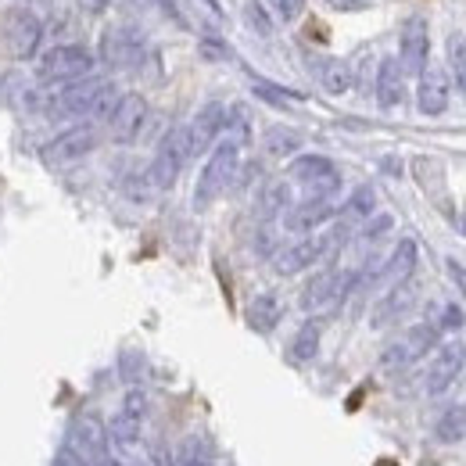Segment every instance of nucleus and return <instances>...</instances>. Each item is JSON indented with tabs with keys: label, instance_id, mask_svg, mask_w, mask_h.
Segmentation results:
<instances>
[{
	"label": "nucleus",
	"instance_id": "5",
	"mask_svg": "<svg viewBox=\"0 0 466 466\" xmlns=\"http://www.w3.org/2000/svg\"><path fill=\"white\" fill-rule=\"evenodd\" d=\"M97 144H101V129L94 122H76L40 147V158L47 166H72V162H83L86 155H94Z\"/></svg>",
	"mask_w": 466,
	"mask_h": 466
},
{
	"label": "nucleus",
	"instance_id": "32",
	"mask_svg": "<svg viewBox=\"0 0 466 466\" xmlns=\"http://www.w3.org/2000/svg\"><path fill=\"white\" fill-rule=\"evenodd\" d=\"M305 4H309V0H269L273 15H277V18H284V22H294V18L305 11Z\"/></svg>",
	"mask_w": 466,
	"mask_h": 466
},
{
	"label": "nucleus",
	"instance_id": "8",
	"mask_svg": "<svg viewBox=\"0 0 466 466\" xmlns=\"http://www.w3.org/2000/svg\"><path fill=\"white\" fill-rule=\"evenodd\" d=\"M0 29H4V44H7V55L11 58L29 61L40 55V47H44V22L33 11H25V7L7 11L4 22H0Z\"/></svg>",
	"mask_w": 466,
	"mask_h": 466
},
{
	"label": "nucleus",
	"instance_id": "27",
	"mask_svg": "<svg viewBox=\"0 0 466 466\" xmlns=\"http://www.w3.org/2000/svg\"><path fill=\"white\" fill-rule=\"evenodd\" d=\"M449 68H452L456 90L466 97V36L463 33H452V36H449Z\"/></svg>",
	"mask_w": 466,
	"mask_h": 466
},
{
	"label": "nucleus",
	"instance_id": "7",
	"mask_svg": "<svg viewBox=\"0 0 466 466\" xmlns=\"http://www.w3.org/2000/svg\"><path fill=\"white\" fill-rule=\"evenodd\" d=\"M349 227H341V230L334 233H309V237H301V240H294L288 244L284 251H277V258H273V269L280 273V277H298V273H305V269H312L341 237H345Z\"/></svg>",
	"mask_w": 466,
	"mask_h": 466
},
{
	"label": "nucleus",
	"instance_id": "17",
	"mask_svg": "<svg viewBox=\"0 0 466 466\" xmlns=\"http://www.w3.org/2000/svg\"><path fill=\"white\" fill-rule=\"evenodd\" d=\"M416 309V284L412 280H402V284H391L388 294L373 305V312H370V323H373V330H384V327H391V323H399L402 316H409Z\"/></svg>",
	"mask_w": 466,
	"mask_h": 466
},
{
	"label": "nucleus",
	"instance_id": "15",
	"mask_svg": "<svg viewBox=\"0 0 466 466\" xmlns=\"http://www.w3.org/2000/svg\"><path fill=\"white\" fill-rule=\"evenodd\" d=\"M449 97H452V86H449V76L434 65H427L420 72V86H416V108L420 116L438 118L449 112Z\"/></svg>",
	"mask_w": 466,
	"mask_h": 466
},
{
	"label": "nucleus",
	"instance_id": "11",
	"mask_svg": "<svg viewBox=\"0 0 466 466\" xmlns=\"http://www.w3.org/2000/svg\"><path fill=\"white\" fill-rule=\"evenodd\" d=\"M227 126H230V112H227V105L208 101L205 108H198V116L183 126V129H187V147H190V158H198V155L212 151V147L219 144V137L227 133Z\"/></svg>",
	"mask_w": 466,
	"mask_h": 466
},
{
	"label": "nucleus",
	"instance_id": "31",
	"mask_svg": "<svg viewBox=\"0 0 466 466\" xmlns=\"http://www.w3.org/2000/svg\"><path fill=\"white\" fill-rule=\"evenodd\" d=\"M463 323H466V316H463V309H460V305H452V301H449V305H441V309H438V319H434V327H438V330H460Z\"/></svg>",
	"mask_w": 466,
	"mask_h": 466
},
{
	"label": "nucleus",
	"instance_id": "12",
	"mask_svg": "<svg viewBox=\"0 0 466 466\" xmlns=\"http://www.w3.org/2000/svg\"><path fill=\"white\" fill-rule=\"evenodd\" d=\"M291 179L309 190V198H330L341 187V173L323 155H298L291 162Z\"/></svg>",
	"mask_w": 466,
	"mask_h": 466
},
{
	"label": "nucleus",
	"instance_id": "13",
	"mask_svg": "<svg viewBox=\"0 0 466 466\" xmlns=\"http://www.w3.org/2000/svg\"><path fill=\"white\" fill-rule=\"evenodd\" d=\"M147 116H151V108H147L144 94H118L116 108L108 112V137H112L116 144H133V140H140V133H144V126H147Z\"/></svg>",
	"mask_w": 466,
	"mask_h": 466
},
{
	"label": "nucleus",
	"instance_id": "3",
	"mask_svg": "<svg viewBox=\"0 0 466 466\" xmlns=\"http://www.w3.org/2000/svg\"><path fill=\"white\" fill-rule=\"evenodd\" d=\"M97 58L83 44H55L36 58V79L40 83H76L83 76H94Z\"/></svg>",
	"mask_w": 466,
	"mask_h": 466
},
{
	"label": "nucleus",
	"instance_id": "9",
	"mask_svg": "<svg viewBox=\"0 0 466 466\" xmlns=\"http://www.w3.org/2000/svg\"><path fill=\"white\" fill-rule=\"evenodd\" d=\"M147 409H151V402H147V391L144 388H129L126 391L122 406H118V412L112 416V423H108V438H112L116 449H137L140 445Z\"/></svg>",
	"mask_w": 466,
	"mask_h": 466
},
{
	"label": "nucleus",
	"instance_id": "2",
	"mask_svg": "<svg viewBox=\"0 0 466 466\" xmlns=\"http://www.w3.org/2000/svg\"><path fill=\"white\" fill-rule=\"evenodd\" d=\"M240 169V137H227L212 147L205 169L198 176V187H194V208H208L216 198L227 194V187L233 183V176Z\"/></svg>",
	"mask_w": 466,
	"mask_h": 466
},
{
	"label": "nucleus",
	"instance_id": "39",
	"mask_svg": "<svg viewBox=\"0 0 466 466\" xmlns=\"http://www.w3.org/2000/svg\"><path fill=\"white\" fill-rule=\"evenodd\" d=\"M463 230H466V219H463Z\"/></svg>",
	"mask_w": 466,
	"mask_h": 466
},
{
	"label": "nucleus",
	"instance_id": "23",
	"mask_svg": "<svg viewBox=\"0 0 466 466\" xmlns=\"http://www.w3.org/2000/svg\"><path fill=\"white\" fill-rule=\"evenodd\" d=\"M319 341H323V323H319V319L301 323V327H298V334H294L291 349H288V355H291L294 366L312 362V359L319 355Z\"/></svg>",
	"mask_w": 466,
	"mask_h": 466
},
{
	"label": "nucleus",
	"instance_id": "35",
	"mask_svg": "<svg viewBox=\"0 0 466 466\" xmlns=\"http://www.w3.org/2000/svg\"><path fill=\"white\" fill-rule=\"evenodd\" d=\"M76 7H79L83 15H105V11L112 7V0H76Z\"/></svg>",
	"mask_w": 466,
	"mask_h": 466
},
{
	"label": "nucleus",
	"instance_id": "37",
	"mask_svg": "<svg viewBox=\"0 0 466 466\" xmlns=\"http://www.w3.org/2000/svg\"><path fill=\"white\" fill-rule=\"evenodd\" d=\"M327 4H330L334 11H351V7H359L362 0H327Z\"/></svg>",
	"mask_w": 466,
	"mask_h": 466
},
{
	"label": "nucleus",
	"instance_id": "36",
	"mask_svg": "<svg viewBox=\"0 0 466 466\" xmlns=\"http://www.w3.org/2000/svg\"><path fill=\"white\" fill-rule=\"evenodd\" d=\"M449 273H452V280L460 284V291L466 294V269L460 266V262H456V258H449Z\"/></svg>",
	"mask_w": 466,
	"mask_h": 466
},
{
	"label": "nucleus",
	"instance_id": "10",
	"mask_svg": "<svg viewBox=\"0 0 466 466\" xmlns=\"http://www.w3.org/2000/svg\"><path fill=\"white\" fill-rule=\"evenodd\" d=\"M68 445L86 456L90 466H101L105 460H112V438H108V423H101L94 412H79L68 427Z\"/></svg>",
	"mask_w": 466,
	"mask_h": 466
},
{
	"label": "nucleus",
	"instance_id": "28",
	"mask_svg": "<svg viewBox=\"0 0 466 466\" xmlns=\"http://www.w3.org/2000/svg\"><path fill=\"white\" fill-rule=\"evenodd\" d=\"M173 466H212L208 445H205V441H198V438L183 441V445H179V452H176V463Z\"/></svg>",
	"mask_w": 466,
	"mask_h": 466
},
{
	"label": "nucleus",
	"instance_id": "34",
	"mask_svg": "<svg viewBox=\"0 0 466 466\" xmlns=\"http://www.w3.org/2000/svg\"><path fill=\"white\" fill-rule=\"evenodd\" d=\"M391 230V216H377V219H366V227H362V237L366 240H373V237H380V233Z\"/></svg>",
	"mask_w": 466,
	"mask_h": 466
},
{
	"label": "nucleus",
	"instance_id": "30",
	"mask_svg": "<svg viewBox=\"0 0 466 466\" xmlns=\"http://www.w3.org/2000/svg\"><path fill=\"white\" fill-rule=\"evenodd\" d=\"M284 208H288V183L266 187V194H262V212H266V216H277V212H284Z\"/></svg>",
	"mask_w": 466,
	"mask_h": 466
},
{
	"label": "nucleus",
	"instance_id": "18",
	"mask_svg": "<svg viewBox=\"0 0 466 466\" xmlns=\"http://www.w3.org/2000/svg\"><path fill=\"white\" fill-rule=\"evenodd\" d=\"M334 216H338V208H334L330 198H305L301 205L288 208L284 227L291 233H312V230H319L323 223H330Z\"/></svg>",
	"mask_w": 466,
	"mask_h": 466
},
{
	"label": "nucleus",
	"instance_id": "29",
	"mask_svg": "<svg viewBox=\"0 0 466 466\" xmlns=\"http://www.w3.org/2000/svg\"><path fill=\"white\" fill-rule=\"evenodd\" d=\"M298 133H291V129H273L269 133V140H266V147H269V155H291V151H298Z\"/></svg>",
	"mask_w": 466,
	"mask_h": 466
},
{
	"label": "nucleus",
	"instance_id": "19",
	"mask_svg": "<svg viewBox=\"0 0 466 466\" xmlns=\"http://www.w3.org/2000/svg\"><path fill=\"white\" fill-rule=\"evenodd\" d=\"M427 51H431V33H427V18L412 15L402 25V68L406 72H423L427 68Z\"/></svg>",
	"mask_w": 466,
	"mask_h": 466
},
{
	"label": "nucleus",
	"instance_id": "1",
	"mask_svg": "<svg viewBox=\"0 0 466 466\" xmlns=\"http://www.w3.org/2000/svg\"><path fill=\"white\" fill-rule=\"evenodd\" d=\"M118 90L116 83L108 79H94V76H83L76 83H65L58 94L47 101V116L61 118V122H83L90 116H105L116 108Z\"/></svg>",
	"mask_w": 466,
	"mask_h": 466
},
{
	"label": "nucleus",
	"instance_id": "26",
	"mask_svg": "<svg viewBox=\"0 0 466 466\" xmlns=\"http://www.w3.org/2000/svg\"><path fill=\"white\" fill-rule=\"evenodd\" d=\"M434 434H438V441H449V445L463 441L466 438V406L445 409V412L438 416V423H434Z\"/></svg>",
	"mask_w": 466,
	"mask_h": 466
},
{
	"label": "nucleus",
	"instance_id": "21",
	"mask_svg": "<svg viewBox=\"0 0 466 466\" xmlns=\"http://www.w3.org/2000/svg\"><path fill=\"white\" fill-rule=\"evenodd\" d=\"M244 319H248V327H251L255 334H273L277 323L284 319V301H280V294H273V291L255 294V298L248 301V309H244Z\"/></svg>",
	"mask_w": 466,
	"mask_h": 466
},
{
	"label": "nucleus",
	"instance_id": "25",
	"mask_svg": "<svg viewBox=\"0 0 466 466\" xmlns=\"http://www.w3.org/2000/svg\"><path fill=\"white\" fill-rule=\"evenodd\" d=\"M373 208H377V194L370 190V187H359L355 194H351L349 201H345V208H341V227H351V223H366L370 216H373Z\"/></svg>",
	"mask_w": 466,
	"mask_h": 466
},
{
	"label": "nucleus",
	"instance_id": "20",
	"mask_svg": "<svg viewBox=\"0 0 466 466\" xmlns=\"http://www.w3.org/2000/svg\"><path fill=\"white\" fill-rule=\"evenodd\" d=\"M406 101V68L399 58H384L377 68V105L384 112H395Z\"/></svg>",
	"mask_w": 466,
	"mask_h": 466
},
{
	"label": "nucleus",
	"instance_id": "16",
	"mask_svg": "<svg viewBox=\"0 0 466 466\" xmlns=\"http://www.w3.org/2000/svg\"><path fill=\"white\" fill-rule=\"evenodd\" d=\"M144 55V36L129 25H112L105 36H101V58L108 61L112 68H129L137 65Z\"/></svg>",
	"mask_w": 466,
	"mask_h": 466
},
{
	"label": "nucleus",
	"instance_id": "4",
	"mask_svg": "<svg viewBox=\"0 0 466 466\" xmlns=\"http://www.w3.org/2000/svg\"><path fill=\"white\" fill-rule=\"evenodd\" d=\"M438 338H441V330H438L434 323H416V327H409L399 341H391L388 349L380 351V370H384V373H402L409 366H416L420 359H427L431 351L438 349Z\"/></svg>",
	"mask_w": 466,
	"mask_h": 466
},
{
	"label": "nucleus",
	"instance_id": "6",
	"mask_svg": "<svg viewBox=\"0 0 466 466\" xmlns=\"http://www.w3.org/2000/svg\"><path fill=\"white\" fill-rule=\"evenodd\" d=\"M190 162V147H187V129L183 126H173L158 147H155V158H151V169H147V183L155 190H173L183 166Z\"/></svg>",
	"mask_w": 466,
	"mask_h": 466
},
{
	"label": "nucleus",
	"instance_id": "24",
	"mask_svg": "<svg viewBox=\"0 0 466 466\" xmlns=\"http://www.w3.org/2000/svg\"><path fill=\"white\" fill-rule=\"evenodd\" d=\"M316 76H319L323 90H327V94H334V97H341V94H349V90H351V68H349V61H341V58H323L319 65H316Z\"/></svg>",
	"mask_w": 466,
	"mask_h": 466
},
{
	"label": "nucleus",
	"instance_id": "38",
	"mask_svg": "<svg viewBox=\"0 0 466 466\" xmlns=\"http://www.w3.org/2000/svg\"><path fill=\"white\" fill-rule=\"evenodd\" d=\"M22 4H33V7H47L51 0H22Z\"/></svg>",
	"mask_w": 466,
	"mask_h": 466
},
{
	"label": "nucleus",
	"instance_id": "14",
	"mask_svg": "<svg viewBox=\"0 0 466 466\" xmlns=\"http://www.w3.org/2000/svg\"><path fill=\"white\" fill-rule=\"evenodd\" d=\"M463 366H466V345H463V341H452V345L438 349V351H434V359H431V366H427L423 391H427L431 399L445 395L449 388H456V380H460Z\"/></svg>",
	"mask_w": 466,
	"mask_h": 466
},
{
	"label": "nucleus",
	"instance_id": "33",
	"mask_svg": "<svg viewBox=\"0 0 466 466\" xmlns=\"http://www.w3.org/2000/svg\"><path fill=\"white\" fill-rule=\"evenodd\" d=\"M55 466H90V460H86V456H79V452L65 441L58 452H55Z\"/></svg>",
	"mask_w": 466,
	"mask_h": 466
},
{
	"label": "nucleus",
	"instance_id": "22",
	"mask_svg": "<svg viewBox=\"0 0 466 466\" xmlns=\"http://www.w3.org/2000/svg\"><path fill=\"white\" fill-rule=\"evenodd\" d=\"M416 262H420L416 240H412V237H402V240L395 244V251L388 255V262H384V269H380V280H388V288H391V284H402V280H412Z\"/></svg>",
	"mask_w": 466,
	"mask_h": 466
}]
</instances>
